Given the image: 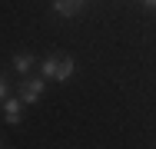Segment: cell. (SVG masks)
I'll list each match as a JSON object with an SVG mask.
<instances>
[{
  "instance_id": "cell-1",
  "label": "cell",
  "mask_w": 156,
  "mask_h": 149,
  "mask_svg": "<svg viewBox=\"0 0 156 149\" xmlns=\"http://www.w3.org/2000/svg\"><path fill=\"white\" fill-rule=\"evenodd\" d=\"M43 83H47V76H40V80H27L23 86H20V99L30 106V103H37L40 96H43Z\"/></svg>"
},
{
  "instance_id": "cell-2",
  "label": "cell",
  "mask_w": 156,
  "mask_h": 149,
  "mask_svg": "<svg viewBox=\"0 0 156 149\" xmlns=\"http://www.w3.org/2000/svg\"><path fill=\"white\" fill-rule=\"evenodd\" d=\"M23 106H27V103H23L20 96H17V99H7V103H3V119H7L10 126H17V123L23 119Z\"/></svg>"
},
{
  "instance_id": "cell-3",
  "label": "cell",
  "mask_w": 156,
  "mask_h": 149,
  "mask_svg": "<svg viewBox=\"0 0 156 149\" xmlns=\"http://www.w3.org/2000/svg\"><path fill=\"white\" fill-rule=\"evenodd\" d=\"M73 70H76V60H73V57H66V53H57V76H53V80L66 83V80L73 76Z\"/></svg>"
},
{
  "instance_id": "cell-4",
  "label": "cell",
  "mask_w": 156,
  "mask_h": 149,
  "mask_svg": "<svg viewBox=\"0 0 156 149\" xmlns=\"http://www.w3.org/2000/svg\"><path fill=\"white\" fill-rule=\"evenodd\" d=\"M53 10H57L60 17H76V13L83 10V3H80V0H53Z\"/></svg>"
},
{
  "instance_id": "cell-5",
  "label": "cell",
  "mask_w": 156,
  "mask_h": 149,
  "mask_svg": "<svg viewBox=\"0 0 156 149\" xmlns=\"http://www.w3.org/2000/svg\"><path fill=\"white\" fill-rule=\"evenodd\" d=\"M33 63H37L33 53H17V57H13V70H17L20 76H27V73L33 70Z\"/></svg>"
},
{
  "instance_id": "cell-6",
  "label": "cell",
  "mask_w": 156,
  "mask_h": 149,
  "mask_svg": "<svg viewBox=\"0 0 156 149\" xmlns=\"http://www.w3.org/2000/svg\"><path fill=\"white\" fill-rule=\"evenodd\" d=\"M40 70H43V76H47V80H53V76H57V53L43 60V63H40Z\"/></svg>"
},
{
  "instance_id": "cell-7",
  "label": "cell",
  "mask_w": 156,
  "mask_h": 149,
  "mask_svg": "<svg viewBox=\"0 0 156 149\" xmlns=\"http://www.w3.org/2000/svg\"><path fill=\"white\" fill-rule=\"evenodd\" d=\"M0 99H7V83H3V76H0Z\"/></svg>"
},
{
  "instance_id": "cell-8",
  "label": "cell",
  "mask_w": 156,
  "mask_h": 149,
  "mask_svg": "<svg viewBox=\"0 0 156 149\" xmlns=\"http://www.w3.org/2000/svg\"><path fill=\"white\" fill-rule=\"evenodd\" d=\"M143 3H146V7H150V10H156V0H143Z\"/></svg>"
},
{
  "instance_id": "cell-9",
  "label": "cell",
  "mask_w": 156,
  "mask_h": 149,
  "mask_svg": "<svg viewBox=\"0 0 156 149\" xmlns=\"http://www.w3.org/2000/svg\"><path fill=\"white\" fill-rule=\"evenodd\" d=\"M0 146H3V139H0Z\"/></svg>"
},
{
  "instance_id": "cell-10",
  "label": "cell",
  "mask_w": 156,
  "mask_h": 149,
  "mask_svg": "<svg viewBox=\"0 0 156 149\" xmlns=\"http://www.w3.org/2000/svg\"><path fill=\"white\" fill-rule=\"evenodd\" d=\"M80 3H83V0H80Z\"/></svg>"
}]
</instances>
